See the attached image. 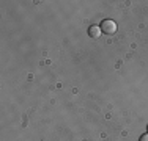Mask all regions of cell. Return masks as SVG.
<instances>
[{
	"label": "cell",
	"instance_id": "1",
	"mask_svg": "<svg viewBox=\"0 0 148 141\" xmlns=\"http://www.w3.org/2000/svg\"><path fill=\"white\" fill-rule=\"evenodd\" d=\"M99 28L106 35H114L115 31H117V24H115L114 20H110V19H104L103 22H101Z\"/></svg>",
	"mask_w": 148,
	"mask_h": 141
},
{
	"label": "cell",
	"instance_id": "2",
	"mask_svg": "<svg viewBox=\"0 0 148 141\" xmlns=\"http://www.w3.org/2000/svg\"><path fill=\"white\" fill-rule=\"evenodd\" d=\"M101 33H103V31H101V28L98 27V25H91V27L88 28V36L93 38V39H98Z\"/></svg>",
	"mask_w": 148,
	"mask_h": 141
},
{
	"label": "cell",
	"instance_id": "3",
	"mask_svg": "<svg viewBox=\"0 0 148 141\" xmlns=\"http://www.w3.org/2000/svg\"><path fill=\"white\" fill-rule=\"evenodd\" d=\"M139 141H148V132H147V133H143V135L139 138Z\"/></svg>",
	"mask_w": 148,
	"mask_h": 141
},
{
	"label": "cell",
	"instance_id": "4",
	"mask_svg": "<svg viewBox=\"0 0 148 141\" xmlns=\"http://www.w3.org/2000/svg\"><path fill=\"white\" fill-rule=\"evenodd\" d=\"M147 132H148V125H147Z\"/></svg>",
	"mask_w": 148,
	"mask_h": 141
}]
</instances>
